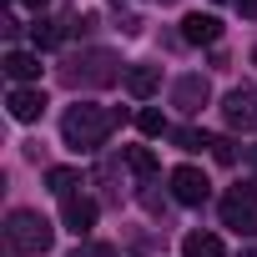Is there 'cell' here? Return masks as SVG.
<instances>
[{"mask_svg":"<svg viewBox=\"0 0 257 257\" xmlns=\"http://www.w3.org/2000/svg\"><path fill=\"white\" fill-rule=\"evenodd\" d=\"M116 121H121L116 111L91 106V101H76V106L61 116V137H66V147H76V152H96V147L111 137V126H116Z\"/></svg>","mask_w":257,"mask_h":257,"instance_id":"1","label":"cell"},{"mask_svg":"<svg viewBox=\"0 0 257 257\" xmlns=\"http://www.w3.org/2000/svg\"><path fill=\"white\" fill-rule=\"evenodd\" d=\"M6 237H11V247H16V252H26V257H46V252H51V242H56V227H51L41 212L16 207V212L6 217Z\"/></svg>","mask_w":257,"mask_h":257,"instance_id":"2","label":"cell"},{"mask_svg":"<svg viewBox=\"0 0 257 257\" xmlns=\"http://www.w3.org/2000/svg\"><path fill=\"white\" fill-rule=\"evenodd\" d=\"M66 81L71 86H111V81H126V76H121V61L111 51H81L66 66Z\"/></svg>","mask_w":257,"mask_h":257,"instance_id":"3","label":"cell"},{"mask_svg":"<svg viewBox=\"0 0 257 257\" xmlns=\"http://www.w3.org/2000/svg\"><path fill=\"white\" fill-rule=\"evenodd\" d=\"M222 227H232V232H257V187H232L227 197H222Z\"/></svg>","mask_w":257,"mask_h":257,"instance_id":"4","label":"cell"},{"mask_svg":"<svg viewBox=\"0 0 257 257\" xmlns=\"http://www.w3.org/2000/svg\"><path fill=\"white\" fill-rule=\"evenodd\" d=\"M222 116H227V126H232V132H257V91H252V86L227 91Z\"/></svg>","mask_w":257,"mask_h":257,"instance_id":"5","label":"cell"},{"mask_svg":"<svg viewBox=\"0 0 257 257\" xmlns=\"http://www.w3.org/2000/svg\"><path fill=\"white\" fill-rule=\"evenodd\" d=\"M172 197H177L182 207H202V202L212 197L207 172H202V167H177V172H172Z\"/></svg>","mask_w":257,"mask_h":257,"instance_id":"6","label":"cell"},{"mask_svg":"<svg viewBox=\"0 0 257 257\" xmlns=\"http://www.w3.org/2000/svg\"><path fill=\"white\" fill-rule=\"evenodd\" d=\"M6 106H11L16 121H41V111H46V91H41V86H16Z\"/></svg>","mask_w":257,"mask_h":257,"instance_id":"7","label":"cell"},{"mask_svg":"<svg viewBox=\"0 0 257 257\" xmlns=\"http://www.w3.org/2000/svg\"><path fill=\"white\" fill-rule=\"evenodd\" d=\"M61 222H66L76 237H86V232L96 227V202H91V197H66V202H61Z\"/></svg>","mask_w":257,"mask_h":257,"instance_id":"8","label":"cell"},{"mask_svg":"<svg viewBox=\"0 0 257 257\" xmlns=\"http://www.w3.org/2000/svg\"><path fill=\"white\" fill-rule=\"evenodd\" d=\"M222 36V21L217 16H202V11H192L187 21H182V41H192V46H212Z\"/></svg>","mask_w":257,"mask_h":257,"instance_id":"9","label":"cell"},{"mask_svg":"<svg viewBox=\"0 0 257 257\" xmlns=\"http://www.w3.org/2000/svg\"><path fill=\"white\" fill-rule=\"evenodd\" d=\"M126 91H132L137 101H152L162 91V71L157 66H132V71H126Z\"/></svg>","mask_w":257,"mask_h":257,"instance_id":"10","label":"cell"},{"mask_svg":"<svg viewBox=\"0 0 257 257\" xmlns=\"http://www.w3.org/2000/svg\"><path fill=\"white\" fill-rule=\"evenodd\" d=\"M182 257H227V247H222L217 232H187L182 237Z\"/></svg>","mask_w":257,"mask_h":257,"instance_id":"11","label":"cell"},{"mask_svg":"<svg viewBox=\"0 0 257 257\" xmlns=\"http://www.w3.org/2000/svg\"><path fill=\"white\" fill-rule=\"evenodd\" d=\"M6 76L21 81V86H31V81L41 76V56H31V51H11V56H6Z\"/></svg>","mask_w":257,"mask_h":257,"instance_id":"12","label":"cell"},{"mask_svg":"<svg viewBox=\"0 0 257 257\" xmlns=\"http://www.w3.org/2000/svg\"><path fill=\"white\" fill-rule=\"evenodd\" d=\"M172 101L187 106V111H197V106L207 101V81H202V76H182V81L172 86Z\"/></svg>","mask_w":257,"mask_h":257,"instance_id":"13","label":"cell"},{"mask_svg":"<svg viewBox=\"0 0 257 257\" xmlns=\"http://www.w3.org/2000/svg\"><path fill=\"white\" fill-rule=\"evenodd\" d=\"M76 182H81V172H76V167H51V172H46V187H51L61 202H66V197H76Z\"/></svg>","mask_w":257,"mask_h":257,"instance_id":"14","label":"cell"},{"mask_svg":"<svg viewBox=\"0 0 257 257\" xmlns=\"http://www.w3.org/2000/svg\"><path fill=\"white\" fill-rule=\"evenodd\" d=\"M31 41H36V51H51V46H61V26L36 16V26H31Z\"/></svg>","mask_w":257,"mask_h":257,"instance_id":"15","label":"cell"},{"mask_svg":"<svg viewBox=\"0 0 257 257\" xmlns=\"http://www.w3.org/2000/svg\"><path fill=\"white\" fill-rule=\"evenodd\" d=\"M126 167H132L137 177H152L157 172V152L152 147H132V152H126Z\"/></svg>","mask_w":257,"mask_h":257,"instance_id":"16","label":"cell"},{"mask_svg":"<svg viewBox=\"0 0 257 257\" xmlns=\"http://www.w3.org/2000/svg\"><path fill=\"white\" fill-rule=\"evenodd\" d=\"M137 132H142V137H162V132H167V116H162L157 106L137 111Z\"/></svg>","mask_w":257,"mask_h":257,"instance_id":"17","label":"cell"},{"mask_svg":"<svg viewBox=\"0 0 257 257\" xmlns=\"http://www.w3.org/2000/svg\"><path fill=\"white\" fill-rule=\"evenodd\" d=\"M172 142L182 147V152H202V147H212L202 132H192V126H182V132H172Z\"/></svg>","mask_w":257,"mask_h":257,"instance_id":"18","label":"cell"},{"mask_svg":"<svg viewBox=\"0 0 257 257\" xmlns=\"http://www.w3.org/2000/svg\"><path fill=\"white\" fill-rule=\"evenodd\" d=\"M71 257H116V247H106V242H81Z\"/></svg>","mask_w":257,"mask_h":257,"instance_id":"19","label":"cell"},{"mask_svg":"<svg viewBox=\"0 0 257 257\" xmlns=\"http://www.w3.org/2000/svg\"><path fill=\"white\" fill-rule=\"evenodd\" d=\"M212 157H217V162H232L237 152H232V142H212Z\"/></svg>","mask_w":257,"mask_h":257,"instance_id":"20","label":"cell"},{"mask_svg":"<svg viewBox=\"0 0 257 257\" xmlns=\"http://www.w3.org/2000/svg\"><path fill=\"white\" fill-rule=\"evenodd\" d=\"M237 11H242L247 21H257V0H237Z\"/></svg>","mask_w":257,"mask_h":257,"instance_id":"21","label":"cell"},{"mask_svg":"<svg viewBox=\"0 0 257 257\" xmlns=\"http://www.w3.org/2000/svg\"><path fill=\"white\" fill-rule=\"evenodd\" d=\"M26 6H36V11H41V6H46V0H26Z\"/></svg>","mask_w":257,"mask_h":257,"instance_id":"22","label":"cell"},{"mask_svg":"<svg viewBox=\"0 0 257 257\" xmlns=\"http://www.w3.org/2000/svg\"><path fill=\"white\" fill-rule=\"evenodd\" d=\"M242 257H257V247H247V252H242Z\"/></svg>","mask_w":257,"mask_h":257,"instance_id":"23","label":"cell"},{"mask_svg":"<svg viewBox=\"0 0 257 257\" xmlns=\"http://www.w3.org/2000/svg\"><path fill=\"white\" fill-rule=\"evenodd\" d=\"M252 66H257V51H252Z\"/></svg>","mask_w":257,"mask_h":257,"instance_id":"24","label":"cell"}]
</instances>
